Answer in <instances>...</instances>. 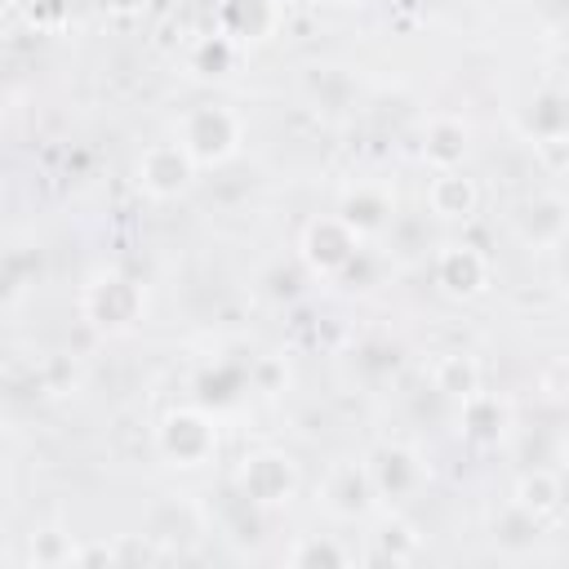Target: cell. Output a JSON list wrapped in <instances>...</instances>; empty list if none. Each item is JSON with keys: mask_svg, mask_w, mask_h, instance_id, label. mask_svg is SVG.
Instances as JSON below:
<instances>
[{"mask_svg": "<svg viewBox=\"0 0 569 569\" xmlns=\"http://www.w3.org/2000/svg\"><path fill=\"white\" fill-rule=\"evenodd\" d=\"M236 142H240V124H236L231 111H222V107H196V111L182 116V147L191 151V160L218 164V160H227L236 151Z\"/></svg>", "mask_w": 569, "mask_h": 569, "instance_id": "6da1fadb", "label": "cell"}, {"mask_svg": "<svg viewBox=\"0 0 569 569\" xmlns=\"http://www.w3.org/2000/svg\"><path fill=\"white\" fill-rule=\"evenodd\" d=\"M302 253L316 271H342L356 258V227L347 218H320L302 236Z\"/></svg>", "mask_w": 569, "mask_h": 569, "instance_id": "7a4b0ae2", "label": "cell"}, {"mask_svg": "<svg viewBox=\"0 0 569 569\" xmlns=\"http://www.w3.org/2000/svg\"><path fill=\"white\" fill-rule=\"evenodd\" d=\"M84 311L102 329H129L138 320V311H142V293L124 276H102V280H93V289L84 298Z\"/></svg>", "mask_w": 569, "mask_h": 569, "instance_id": "3957f363", "label": "cell"}, {"mask_svg": "<svg viewBox=\"0 0 569 569\" xmlns=\"http://www.w3.org/2000/svg\"><path fill=\"white\" fill-rule=\"evenodd\" d=\"M191 151L182 142H160L151 147L142 160H138V182L151 191V196H178L187 182H191Z\"/></svg>", "mask_w": 569, "mask_h": 569, "instance_id": "277c9868", "label": "cell"}, {"mask_svg": "<svg viewBox=\"0 0 569 569\" xmlns=\"http://www.w3.org/2000/svg\"><path fill=\"white\" fill-rule=\"evenodd\" d=\"M160 445H164V453L178 458L182 467H196V462L213 449V427L204 422V413L182 409V413H169V418H164V427H160Z\"/></svg>", "mask_w": 569, "mask_h": 569, "instance_id": "5b68a950", "label": "cell"}, {"mask_svg": "<svg viewBox=\"0 0 569 569\" xmlns=\"http://www.w3.org/2000/svg\"><path fill=\"white\" fill-rule=\"evenodd\" d=\"M485 276H489V262L471 249V244H449L436 262V280L445 284V293L453 298H471L485 289Z\"/></svg>", "mask_w": 569, "mask_h": 569, "instance_id": "8992f818", "label": "cell"}, {"mask_svg": "<svg viewBox=\"0 0 569 569\" xmlns=\"http://www.w3.org/2000/svg\"><path fill=\"white\" fill-rule=\"evenodd\" d=\"M240 485H244V493H249L253 502H280V498L293 489V467H289V458H280V453H258V458L244 462Z\"/></svg>", "mask_w": 569, "mask_h": 569, "instance_id": "52a82bcc", "label": "cell"}, {"mask_svg": "<svg viewBox=\"0 0 569 569\" xmlns=\"http://www.w3.org/2000/svg\"><path fill=\"white\" fill-rule=\"evenodd\" d=\"M471 209H476L471 178H462L453 169H440V178L431 182V213H440V218H467Z\"/></svg>", "mask_w": 569, "mask_h": 569, "instance_id": "ba28073f", "label": "cell"}, {"mask_svg": "<svg viewBox=\"0 0 569 569\" xmlns=\"http://www.w3.org/2000/svg\"><path fill=\"white\" fill-rule=\"evenodd\" d=\"M462 156H467V124L449 120V116L431 120V129H427V160L436 169H453Z\"/></svg>", "mask_w": 569, "mask_h": 569, "instance_id": "9c48e42d", "label": "cell"}, {"mask_svg": "<svg viewBox=\"0 0 569 569\" xmlns=\"http://www.w3.org/2000/svg\"><path fill=\"white\" fill-rule=\"evenodd\" d=\"M387 213H391V200H387L382 191H373V187H360V191H351V196L342 200V218H347L356 231H373V227H382Z\"/></svg>", "mask_w": 569, "mask_h": 569, "instance_id": "30bf717a", "label": "cell"}, {"mask_svg": "<svg viewBox=\"0 0 569 569\" xmlns=\"http://www.w3.org/2000/svg\"><path fill=\"white\" fill-rule=\"evenodd\" d=\"M502 405L493 400V396H467L462 400V422H467V436L471 440H498V431H502Z\"/></svg>", "mask_w": 569, "mask_h": 569, "instance_id": "8fae6325", "label": "cell"}, {"mask_svg": "<svg viewBox=\"0 0 569 569\" xmlns=\"http://www.w3.org/2000/svg\"><path fill=\"white\" fill-rule=\"evenodd\" d=\"M436 387H440L445 396L467 400V396L480 391V369H476L467 356H445V360L436 365Z\"/></svg>", "mask_w": 569, "mask_h": 569, "instance_id": "7c38bea8", "label": "cell"}, {"mask_svg": "<svg viewBox=\"0 0 569 569\" xmlns=\"http://www.w3.org/2000/svg\"><path fill=\"white\" fill-rule=\"evenodd\" d=\"M329 502H333V511H360L369 502V476L356 467H338L329 476Z\"/></svg>", "mask_w": 569, "mask_h": 569, "instance_id": "4fadbf2b", "label": "cell"}, {"mask_svg": "<svg viewBox=\"0 0 569 569\" xmlns=\"http://www.w3.org/2000/svg\"><path fill=\"white\" fill-rule=\"evenodd\" d=\"M565 227H569V218H565L560 200H538L525 209V236L529 240H556Z\"/></svg>", "mask_w": 569, "mask_h": 569, "instance_id": "5bb4252c", "label": "cell"}, {"mask_svg": "<svg viewBox=\"0 0 569 569\" xmlns=\"http://www.w3.org/2000/svg\"><path fill=\"white\" fill-rule=\"evenodd\" d=\"M529 124L542 129V133H551V138H556V133H569V93H547V98H538Z\"/></svg>", "mask_w": 569, "mask_h": 569, "instance_id": "9a60e30c", "label": "cell"}, {"mask_svg": "<svg viewBox=\"0 0 569 569\" xmlns=\"http://www.w3.org/2000/svg\"><path fill=\"white\" fill-rule=\"evenodd\" d=\"M556 480L547 476V471H538V476H525L520 480V511H547V507H556Z\"/></svg>", "mask_w": 569, "mask_h": 569, "instance_id": "2e32d148", "label": "cell"}, {"mask_svg": "<svg viewBox=\"0 0 569 569\" xmlns=\"http://www.w3.org/2000/svg\"><path fill=\"white\" fill-rule=\"evenodd\" d=\"M222 62H227V40H213V44L200 49V67H213V76H218Z\"/></svg>", "mask_w": 569, "mask_h": 569, "instance_id": "e0dca14e", "label": "cell"}, {"mask_svg": "<svg viewBox=\"0 0 569 569\" xmlns=\"http://www.w3.org/2000/svg\"><path fill=\"white\" fill-rule=\"evenodd\" d=\"M111 9H133V4H142V0H107Z\"/></svg>", "mask_w": 569, "mask_h": 569, "instance_id": "ac0fdd59", "label": "cell"}]
</instances>
